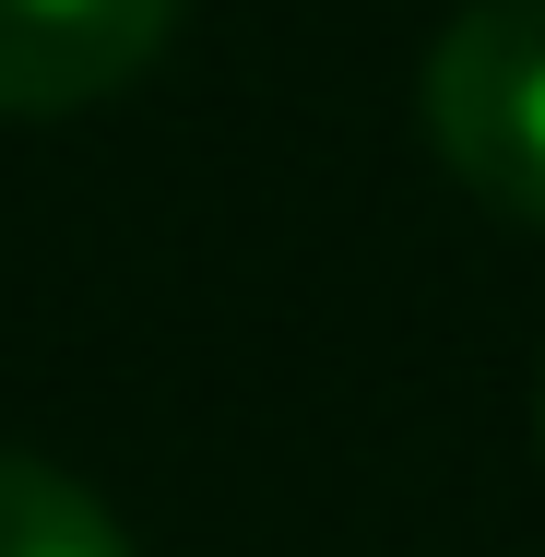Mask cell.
Instances as JSON below:
<instances>
[{"mask_svg":"<svg viewBox=\"0 0 545 557\" xmlns=\"http://www.w3.org/2000/svg\"><path fill=\"white\" fill-rule=\"evenodd\" d=\"M438 166L510 225H545V0H462L428 48Z\"/></svg>","mask_w":545,"mask_h":557,"instance_id":"obj_1","label":"cell"},{"mask_svg":"<svg viewBox=\"0 0 545 557\" xmlns=\"http://www.w3.org/2000/svg\"><path fill=\"white\" fill-rule=\"evenodd\" d=\"M178 36V0H0V119H84Z\"/></svg>","mask_w":545,"mask_h":557,"instance_id":"obj_2","label":"cell"},{"mask_svg":"<svg viewBox=\"0 0 545 557\" xmlns=\"http://www.w3.org/2000/svg\"><path fill=\"white\" fill-rule=\"evenodd\" d=\"M0 557H131L108 522V498H84L60 462L0 450Z\"/></svg>","mask_w":545,"mask_h":557,"instance_id":"obj_3","label":"cell"}]
</instances>
